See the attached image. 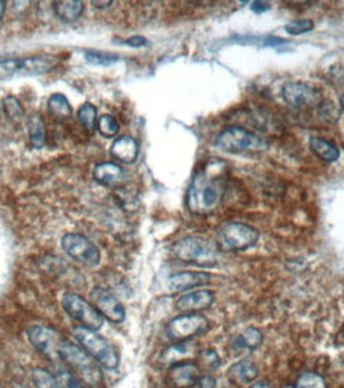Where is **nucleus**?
<instances>
[{
  "mask_svg": "<svg viewBox=\"0 0 344 388\" xmlns=\"http://www.w3.org/2000/svg\"><path fill=\"white\" fill-rule=\"evenodd\" d=\"M227 191V164L210 159L198 169L186 194V205L191 214L208 215L220 205Z\"/></svg>",
  "mask_w": 344,
  "mask_h": 388,
  "instance_id": "f257e3e1",
  "label": "nucleus"
},
{
  "mask_svg": "<svg viewBox=\"0 0 344 388\" xmlns=\"http://www.w3.org/2000/svg\"><path fill=\"white\" fill-rule=\"evenodd\" d=\"M59 358L71 368V372L81 384L90 388H97L102 384L101 369L96 365L95 358L86 353L83 348L73 346L72 342L62 341L59 347Z\"/></svg>",
  "mask_w": 344,
  "mask_h": 388,
  "instance_id": "f03ea898",
  "label": "nucleus"
},
{
  "mask_svg": "<svg viewBox=\"0 0 344 388\" xmlns=\"http://www.w3.org/2000/svg\"><path fill=\"white\" fill-rule=\"evenodd\" d=\"M172 252L177 260L190 262V265L210 267L215 266L218 261V247L209 239L199 236H189L180 239L176 242Z\"/></svg>",
  "mask_w": 344,
  "mask_h": 388,
  "instance_id": "7ed1b4c3",
  "label": "nucleus"
},
{
  "mask_svg": "<svg viewBox=\"0 0 344 388\" xmlns=\"http://www.w3.org/2000/svg\"><path fill=\"white\" fill-rule=\"evenodd\" d=\"M259 231L237 222L223 223L217 231V247L222 252H242L259 242Z\"/></svg>",
  "mask_w": 344,
  "mask_h": 388,
  "instance_id": "20e7f679",
  "label": "nucleus"
},
{
  "mask_svg": "<svg viewBox=\"0 0 344 388\" xmlns=\"http://www.w3.org/2000/svg\"><path fill=\"white\" fill-rule=\"evenodd\" d=\"M73 336L80 346L83 347L85 352L90 353L99 365L107 369H115L118 366L120 358H118L117 350L109 341H105L104 337L96 334L95 331L77 327L73 329Z\"/></svg>",
  "mask_w": 344,
  "mask_h": 388,
  "instance_id": "39448f33",
  "label": "nucleus"
},
{
  "mask_svg": "<svg viewBox=\"0 0 344 388\" xmlns=\"http://www.w3.org/2000/svg\"><path fill=\"white\" fill-rule=\"evenodd\" d=\"M59 59L54 56H34V58H16L0 61V80L16 75L47 73L58 66Z\"/></svg>",
  "mask_w": 344,
  "mask_h": 388,
  "instance_id": "423d86ee",
  "label": "nucleus"
},
{
  "mask_svg": "<svg viewBox=\"0 0 344 388\" xmlns=\"http://www.w3.org/2000/svg\"><path fill=\"white\" fill-rule=\"evenodd\" d=\"M62 308L66 309L69 315L80 322L83 328L93 331L102 328L104 317L99 314V310L88 301H85L81 296L75 295V293H64L62 295Z\"/></svg>",
  "mask_w": 344,
  "mask_h": 388,
  "instance_id": "0eeeda50",
  "label": "nucleus"
},
{
  "mask_svg": "<svg viewBox=\"0 0 344 388\" xmlns=\"http://www.w3.org/2000/svg\"><path fill=\"white\" fill-rule=\"evenodd\" d=\"M215 143L218 148L228 153H242L249 152V150H261L266 147V143L260 137L239 126L225 129L223 133L218 134Z\"/></svg>",
  "mask_w": 344,
  "mask_h": 388,
  "instance_id": "6e6552de",
  "label": "nucleus"
},
{
  "mask_svg": "<svg viewBox=\"0 0 344 388\" xmlns=\"http://www.w3.org/2000/svg\"><path fill=\"white\" fill-rule=\"evenodd\" d=\"M209 329V322L201 314H182L167 323V337L174 344L186 342L204 334Z\"/></svg>",
  "mask_w": 344,
  "mask_h": 388,
  "instance_id": "1a4fd4ad",
  "label": "nucleus"
},
{
  "mask_svg": "<svg viewBox=\"0 0 344 388\" xmlns=\"http://www.w3.org/2000/svg\"><path fill=\"white\" fill-rule=\"evenodd\" d=\"M62 248L72 260L86 266H97L101 253L95 243L81 234H66L62 237Z\"/></svg>",
  "mask_w": 344,
  "mask_h": 388,
  "instance_id": "9d476101",
  "label": "nucleus"
},
{
  "mask_svg": "<svg viewBox=\"0 0 344 388\" xmlns=\"http://www.w3.org/2000/svg\"><path fill=\"white\" fill-rule=\"evenodd\" d=\"M28 337L30 344L43 355L49 356V358L59 355L62 337L58 331H54L53 328L42 327V325H32V327L28 329Z\"/></svg>",
  "mask_w": 344,
  "mask_h": 388,
  "instance_id": "9b49d317",
  "label": "nucleus"
},
{
  "mask_svg": "<svg viewBox=\"0 0 344 388\" xmlns=\"http://www.w3.org/2000/svg\"><path fill=\"white\" fill-rule=\"evenodd\" d=\"M93 305L99 310V314L114 323H121L124 320V308L118 299L105 288L97 286L91 291Z\"/></svg>",
  "mask_w": 344,
  "mask_h": 388,
  "instance_id": "f8f14e48",
  "label": "nucleus"
},
{
  "mask_svg": "<svg viewBox=\"0 0 344 388\" xmlns=\"http://www.w3.org/2000/svg\"><path fill=\"white\" fill-rule=\"evenodd\" d=\"M283 97L293 109L311 107V105H316L321 101V94L314 87L306 83H293V81L284 85Z\"/></svg>",
  "mask_w": 344,
  "mask_h": 388,
  "instance_id": "ddd939ff",
  "label": "nucleus"
},
{
  "mask_svg": "<svg viewBox=\"0 0 344 388\" xmlns=\"http://www.w3.org/2000/svg\"><path fill=\"white\" fill-rule=\"evenodd\" d=\"M212 304H214V293L210 290H195L180 296L176 303V308L180 312L195 314V312L210 308Z\"/></svg>",
  "mask_w": 344,
  "mask_h": 388,
  "instance_id": "4468645a",
  "label": "nucleus"
},
{
  "mask_svg": "<svg viewBox=\"0 0 344 388\" xmlns=\"http://www.w3.org/2000/svg\"><path fill=\"white\" fill-rule=\"evenodd\" d=\"M210 280L209 274L204 272H176L172 274L171 277L166 281V288L169 293H180L191 290L195 286H203Z\"/></svg>",
  "mask_w": 344,
  "mask_h": 388,
  "instance_id": "2eb2a0df",
  "label": "nucleus"
},
{
  "mask_svg": "<svg viewBox=\"0 0 344 388\" xmlns=\"http://www.w3.org/2000/svg\"><path fill=\"white\" fill-rule=\"evenodd\" d=\"M199 377V368L190 361L177 363L169 369V380L176 388H193Z\"/></svg>",
  "mask_w": 344,
  "mask_h": 388,
  "instance_id": "dca6fc26",
  "label": "nucleus"
},
{
  "mask_svg": "<svg viewBox=\"0 0 344 388\" xmlns=\"http://www.w3.org/2000/svg\"><path fill=\"white\" fill-rule=\"evenodd\" d=\"M112 158L123 162V164H131L139 156V143L131 135H121L112 143L110 148Z\"/></svg>",
  "mask_w": 344,
  "mask_h": 388,
  "instance_id": "f3484780",
  "label": "nucleus"
},
{
  "mask_svg": "<svg viewBox=\"0 0 344 388\" xmlns=\"http://www.w3.org/2000/svg\"><path fill=\"white\" fill-rule=\"evenodd\" d=\"M95 178L105 186H115L121 183L124 178V171L121 166L115 164V162H101L95 167Z\"/></svg>",
  "mask_w": 344,
  "mask_h": 388,
  "instance_id": "a211bd4d",
  "label": "nucleus"
},
{
  "mask_svg": "<svg viewBox=\"0 0 344 388\" xmlns=\"http://www.w3.org/2000/svg\"><path fill=\"white\" fill-rule=\"evenodd\" d=\"M256 374H259V369H256L254 363L249 360H242L239 363H235V365L231 366L228 371L230 379L237 385L250 384V382H254L256 379Z\"/></svg>",
  "mask_w": 344,
  "mask_h": 388,
  "instance_id": "6ab92c4d",
  "label": "nucleus"
},
{
  "mask_svg": "<svg viewBox=\"0 0 344 388\" xmlns=\"http://www.w3.org/2000/svg\"><path fill=\"white\" fill-rule=\"evenodd\" d=\"M309 147L316 156L324 159L325 162H336L340 159V150L335 143L328 142L327 139H321V137H312L309 140Z\"/></svg>",
  "mask_w": 344,
  "mask_h": 388,
  "instance_id": "aec40b11",
  "label": "nucleus"
},
{
  "mask_svg": "<svg viewBox=\"0 0 344 388\" xmlns=\"http://www.w3.org/2000/svg\"><path fill=\"white\" fill-rule=\"evenodd\" d=\"M54 11L59 20L64 23H73L83 13V2L78 0H62V2H54Z\"/></svg>",
  "mask_w": 344,
  "mask_h": 388,
  "instance_id": "412c9836",
  "label": "nucleus"
},
{
  "mask_svg": "<svg viewBox=\"0 0 344 388\" xmlns=\"http://www.w3.org/2000/svg\"><path fill=\"white\" fill-rule=\"evenodd\" d=\"M261 342H263V334L256 328H247L242 334L235 337L231 347L237 352H241V350H256L261 346Z\"/></svg>",
  "mask_w": 344,
  "mask_h": 388,
  "instance_id": "4be33fe9",
  "label": "nucleus"
},
{
  "mask_svg": "<svg viewBox=\"0 0 344 388\" xmlns=\"http://www.w3.org/2000/svg\"><path fill=\"white\" fill-rule=\"evenodd\" d=\"M28 133H29V140L30 145L34 148H43L47 143V131L45 124L40 115H32L29 116L28 120Z\"/></svg>",
  "mask_w": 344,
  "mask_h": 388,
  "instance_id": "5701e85b",
  "label": "nucleus"
},
{
  "mask_svg": "<svg viewBox=\"0 0 344 388\" xmlns=\"http://www.w3.org/2000/svg\"><path fill=\"white\" fill-rule=\"evenodd\" d=\"M190 355V346L186 342H176L172 347H169L162 353V361L169 366L177 365V363L185 361L186 356Z\"/></svg>",
  "mask_w": 344,
  "mask_h": 388,
  "instance_id": "b1692460",
  "label": "nucleus"
},
{
  "mask_svg": "<svg viewBox=\"0 0 344 388\" xmlns=\"http://www.w3.org/2000/svg\"><path fill=\"white\" fill-rule=\"evenodd\" d=\"M48 110L52 111L56 118H61V120L62 118L72 116V107L64 94H53V96L48 99Z\"/></svg>",
  "mask_w": 344,
  "mask_h": 388,
  "instance_id": "393cba45",
  "label": "nucleus"
},
{
  "mask_svg": "<svg viewBox=\"0 0 344 388\" xmlns=\"http://www.w3.org/2000/svg\"><path fill=\"white\" fill-rule=\"evenodd\" d=\"M77 118L81 126L88 133H93L97 128V110L93 104H83L77 111Z\"/></svg>",
  "mask_w": 344,
  "mask_h": 388,
  "instance_id": "a878e982",
  "label": "nucleus"
},
{
  "mask_svg": "<svg viewBox=\"0 0 344 388\" xmlns=\"http://www.w3.org/2000/svg\"><path fill=\"white\" fill-rule=\"evenodd\" d=\"M85 59L93 66H112L118 62V56L112 53H104V51H86Z\"/></svg>",
  "mask_w": 344,
  "mask_h": 388,
  "instance_id": "bb28decb",
  "label": "nucleus"
},
{
  "mask_svg": "<svg viewBox=\"0 0 344 388\" xmlns=\"http://www.w3.org/2000/svg\"><path fill=\"white\" fill-rule=\"evenodd\" d=\"M295 388H327V382L316 372H304L298 377Z\"/></svg>",
  "mask_w": 344,
  "mask_h": 388,
  "instance_id": "cd10ccee",
  "label": "nucleus"
},
{
  "mask_svg": "<svg viewBox=\"0 0 344 388\" xmlns=\"http://www.w3.org/2000/svg\"><path fill=\"white\" fill-rule=\"evenodd\" d=\"M32 375H34L35 388H59L58 380H56L54 375L52 372H48L47 369L37 368Z\"/></svg>",
  "mask_w": 344,
  "mask_h": 388,
  "instance_id": "c85d7f7f",
  "label": "nucleus"
},
{
  "mask_svg": "<svg viewBox=\"0 0 344 388\" xmlns=\"http://www.w3.org/2000/svg\"><path fill=\"white\" fill-rule=\"evenodd\" d=\"M97 131L104 137H115L118 131H120V126H118L117 120L112 115H102L97 120Z\"/></svg>",
  "mask_w": 344,
  "mask_h": 388,
  "instance_id": "c756f323",
  "label": "nucleus"
},
{
  "mask_svg": "<svg viewBox=\"0 0 344 388\" xmlns=\"http://www.w3.org/2000/svg\"><path fill=\"white\" fill-rule=\"evenodd\" d=\"M4 110H5V114L8 115L10 120H13V121L21 120V118L24 116V110H23L21 102L13 96H7L4 99Z\"/></svg>",
  "mask_w": 344,
  "mask_h": 388,
  "instance_id": "7c9ffc66",
  "label": "nucleus"
},
{
  "mask_svg": "<svg viewBox=\"0 0 344 388\" xmlns=\"http://www.w3.org/2000/svg\"><path fill=\"white\" fill-rule=\"evenodd\" d=\"M314 29V23L311 20H297V21H290L285 26V32H289L290 35H302L309 32V30Z\"/></svg>",
  "mask_w": 344,
  "mask_h": 388,
  "instance_id": "2f4dec72",
  "label": "nucleus"
},
{
  "mask_svg": "<svg viewBox=\"0 0 344 388\" xmlns=\"http://www.w3.org/2000/svg\"><path fill=\"white\" fill-rule=\"evenodd\" d=\"M56 380H58L59 388H83L85 387L71 371H61L58 375H56Z\"/></svg>",
  "mask_w": 344,
  "mask_h": 388,
  "instance_id": "473e14b6",
  "label": "nucleus"
},
{
  "mask_svg": "<svg viewBox=\"0 0 344 388\" xmlns=\"http://www.w3.org/2000/svg\"><path fill=\"white\" fill-rule=\"evenodd\" d=\"M201 363L203 366L208 369H215L218 365H220V358L218 355L214 352V350H206V352L201 353Z\"/></svg>",
  "mask_w": 344,
  "mask_h": 388,
  "instance_id": "72a5a7b5",
  "label": "nucleus"
},
{
  "mask_svg": "<svg viewBox=\"0 0 344 388\" xmlns=\"http://www.w3.org/2000/svg\"><path fill=\"white\" fill-rule=\"evenodd\" d=\"M193 388H215V379L212 375H201Z\"/></svg>",
  "mask_w": 344,
  "mask_h": 388,
  "instance_id": "f704fd0d",
  "label": "nucleus"
},
{
  "mask_svg": "<svg viewBox=\"0 0 344 388\" xmlns=\"http://www.w3.org/2000/svg\"><path fill=\"white\" fill-rule=\"evenodd\" d=\"M126 43L129 47H146L147 45V39L146 37H142V35H136V37H131V39L126 40Z\"/></svg>",
  "mask_w": 344,
  "mask_h": 388,
  "instance_id": "c9c22d12",
  "label": "nucleus"
},
{
  "mask_svg": "<svg viewBox=\"0 0 344 388\" xmlns=\"http://www.w3.org/2000/svg\"><path fill=\"white\" fill-rule=\"evenodd\" d=\"M252 11H255V13H265V11L270 10V4L266 2H254L252 4Z\"/></svg>",
  "mask_w": 344,
  "mask_h": 388,
  "instance_id": "e433bc0d",
  "label": "nucleus"
},
{
  "mask_svg": "<svg viewBox=\"0 0 344 388\" xmlns=\"http://www.w3.org/2000/svg\"><path fill=\"white\" fill-rule=\"evenodd\" d=\"M93 5H96L97 8H105L107 5H112V2H93Z\"/></svg>",
  "mask_w": 344,
  "mask_h": 388,
  "instance_id": "4c0bfd02",
  "label": "nucleus"
},
{
  "mask_svg": "<svg viewBox=\"0 0 344 388\" xmlns=\"http://www.w3.org/2000/svg\"><path fill=\"white\" fill-rule=\"evenodd\" d=\"M4 13H5V2H2V0H0V20H2Z\"/></svg>",
  "mask_w": 344,
  "mask_h": 388,
  "instance_id": "58836bf2",
  "label": "nucleus"
},
{
  "mask_svg": "<svg viewBox=\"0 0 344 388\" xmlns=\"http://www.w3.org/2000/svg\"><path fill=\"white\" fill-rule=\"evenodd\" d=\"M252 388H273L271 385H268V384H265V382H261V384H256V385H254Z\"/></svg>",
  "mask_w": 344,
  "mask_h": 388,
  "instance_id": "ea45409f",
  "label": "nucleus"
},
{
  "mask_svg": "<svg viewBox=\"0 0 344 388\" xmlns=\"http://www.w3.org/2000/svg\"><path fill=\"white\" fill-rule=\"evenodd\" d=\"M13 388H29V387H26V385H15Z\"/></svg>",
  "mask_w": 344,
  "mask_h": 388,
  "instance_id": "a19ab883",
  "label": "nucleus"
},
{
  "mask_svg": "<svg viewBox=\"0 0 344 388\" xmlns=\"http://www.w3.org/2000/svg\"><path fill=\"white\" fill-rule=\"evenodd\" d=\"M341 105H343V109H344V94H343V97H341Z\"/></svg>",
  "mask_w": 344,
  "mask_h": 388,
  "instance_id": "79ce46f5",
  "label": "nucleus"
},
{
  "mask_svg": "<svg viewBox=\"0 0 344 388\" xmlns=\"http://www.w3.org/2000/svg\"><path fill=\"white\" fill-rule=\"evenodd\" d=\"M0 388H4V387H2V385H0Z\"/></svg>",
  "mask_w": 344,
  "mask_h": 388,
  "instance_id": "37998d69",
  "label": "nucleus"
},
{
  "mask_svg": "<svg viewBox=\"0 0 344 388\" xmlns=\"http://www.w3.org/2000/svg\"><path fill=\"white\" fill-rule=\"evenodd\" d=\"M0 111H2V109H0Z\"/></svg>",
  "mask_w": 344,
  "mask_h": 388,
  "instance_id": "c03bdc74",
  "label": "nucleus"
}]
</instances>
